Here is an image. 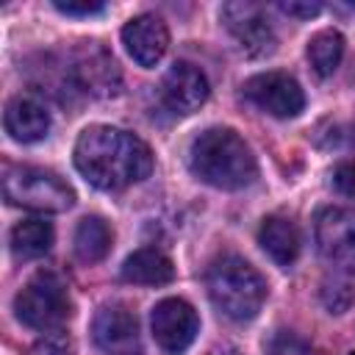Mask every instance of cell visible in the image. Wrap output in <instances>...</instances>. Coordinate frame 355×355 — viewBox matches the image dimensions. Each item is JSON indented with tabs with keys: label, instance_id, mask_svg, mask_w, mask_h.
<instances>
[{
	"label": "cell",
	"instance_id": "cell-1",
	"mask_svg": "<svg viewBox=\"0 0 355 355\" xmlns=\"http://www.w3.org/2000/svg\"><path fill=\"white\" fill-rule=\"evenodd\" d=\"M75 169L103 191H119L153 172V153L136 136L114 125H89L72 150Z\"/></svg>",
	"mask_w": 355,
	"mask_h": 355
},
{
	"label": "cell",
	"instance_id": "cell-2",
	"mask_svg": "<svg viewBox=\"0 0 355 355\" xmlns=\"http://www.w3.org/2000/svg\"><path fill=\"white\" fill-rule=\"evenodd\" d=\"M191 172L222 191L247 189L258 178V164L250 144L230 128H208L202 130L189 150Z\"/></svg>",
	"mask_w": 355,
	"mask_h": 355
},
{
	"label": "cell",
	"instance_id": "cell-3",
	"mask_svg": "<svg viewBox=\"0 0 355 355\" xmlns=\"http://www.w3.org/2000/svg\"><path fill=\"white\" fill-rule=\"evenodd\" d=\"M205 286L216 311L233 322L255 319L266 300V280L239 255H219L205 272Z\"/></svg>",
	"mask_w": 355,
	"mask_h": 355
},
{
	"label": "cell",
	"instance_id": "cell-4",
	"mask_svg": "<svg viewBox=\"0 0 355 355\" xmlns=\"http://www.w3.org/2000/svg\"><path fill=\"white\" fill-rule=\"evenodd\" d=\"M3 197L11 205L39 214H61L75 200L67 180H61L55 172L42 166H6Z\"/></svg>",
	"mask_w": 355,
	"mask_h": 355
},
{
	"label": "cell",
	"instance_id": "cell-5",
	"mask_svg": "<svg viewBox=\"0 0 355 355\" xmlns=\"http://www.w3.org/2000/svg\"><path fill=\"white\" fill-rule=\"evenodd\" d=\"M14 311H17L22 324L42 330V333H50L69 319L67 286L53 272H36L19 288V294L14 300Z\"/></svg>",
	"mask_w": 355,
	"mask_h": 355
},
{
	"label": "cell",
	"instance_id": "cell-6",
	"mask_svg": "<svg viewBox=\"0 0 355 355\" xmlns=\"http://www.w3.org/2000/svg\"><path fill=\"white\" fill-rule=\"evenodd\" d=\"M150 330L155 344L166 355H180L191 347V341L200 333V316L197 311L178 297L161 300L150 313Z\"/></svg>",
	"mask_w": 355,
	"mask_h": 355
},
{
	"label": "cell",
	"instance_id": "cell-7",
	"mask_svg": "<svg viewBox=\"0 0 355 355\" xmlns=\"http://www.w3.org/2000/svg\"><path fill=\"white\" fill-rule=\"evenodd\" d=\"M222 22L241 47L244 55L250 58H263L275 50L277 39L269 25V17L261 6L255 3H227L222 6Z\"/></svg>",
	"mask_w": 355,
	"mask_h": 355
},
{
	"label": "cell",
	"instance_id": "cell-8",
	"mask_svg": "<svg viewBox=\"0 0 355 355\" xmlns=\"http://www.w3.org/2000/svg\"><path fill=\"white\" fill-rule=\"evenodd\" d=\"M244 94L266 114L277 119H291L305 108V94L300 83L286 72H261L244 83Z\"/></svg>",
	"mask_w": 355,
	"mask_h": 355
},
{
	"label": "cell",
	"instance_id": "cell-9",
	"mask_svg": "<svg viewBox=\"0 0 355 355\" xmlns=\"http://www.w3.org/2000/svg\"><path fill=\"white\" fill-rule=\"evenodd\" d=\"M94 344L105 355H141L139 319L125 305H105L92 322Z\"/></svg>",
	"mask_w": 355,
	"mask_h": 355
},
{
	"label": "cell",
	"instance_id": "cell-10",
	"mask_svg": "<svg viewBox=\"0 0 355 355\" xmlns=\"http://www.w3.org/2000/svg\"><path fill=\"white\" fill-rule=\"evenodd\" d=\"M316 247L330 263H355V211L352 208H322L316 214Z\"/></svg>",
	"mask_w": 355,
	"mask_h": 355
},
{
	"label": "cell",
	"instance_id": "cell-11",
	"mask_svg": "<svg viewBox=\"0 0 355 355\" xmlns=\"http://www.w3.org/2000/svg\"><path fill=\"white\" fill-rule=\"evenodd\" d=\"M161 100L172 114H191L208 100V78L200 67L178 61L161 80Z\"/></svg>",
	"mask_w": 355,
	"mask_h": 355
},
{
	"label": "cell",
	"instance_id": "cell-12",
	"mask_svg": "<svg viewBox=\"0 0 355 355\" xmlns=\"http://www.w3.org/2000/svg\"><path fill=\"white\" fill-rule=\"evenodd\" d=\"M122 44L139 67H155L169 47L166 22L155 14H139L122 28Z\"/></svg>",
	"mask_w": 355,
	"mask_h": 355
},
{
	"label": "cell",
	"instance_id": "cell-13",
	"mask_svg": "<svg viewBox=\"0 0 355 355\" xmlns=\"http://www.w3.org/2000/svg\"><path fill=\"white\" fill-rule=\"evenodd\" d=\"M75 80L83 92L94 97H114L119 94L122 75L116 69V61L111 58L108 50L100 44H83L80 53L75 55Z\"/></svg>",
	"mask_w": 355,
	"mask_h": 355
},
{
	"label": "cell",
	"instance_id": "cell-14",
	"mask_svg": "<svg viewBox=\"0 0 355 355\" xmlns=\"http://www.w3.org/2000/svg\"><path fill=\"white\" fill-rule=\"evenodd\" d=\"M3 125H6V133L14 141L31 144V141H39V139L47 136V130H50V114H47V108L36 97L17 94L6 105Z\"/></svg>",
	"mask_w": 355,
	"mask_h": 355
},
{
	"label": "cell",
	"instance_id": "cell-15",
	"mask_svg": "<svg viewBox=\"0 0 355 355\" xmlns=\"http://www.w3.org/2000/svg\"><path fill=\"white\" fill-rule=\"evenodd\" d=\"M258 244L263 247V252L277 263V266H291L300 255L302 239H300V227L294 219L283 216V214H272L261 222L258 230Z\"/></svg>",
	"mask_w": 355,
	"mask_h": 355
},
{
	"label": "cell",
	"instance_id": "cell-16",
	"mask_svg": "<svg viewBox=\"0 0 355 355\" xmlns=\"http://www.w3.org/2000/svg\"><path fill=\"white\" fill-rule=\"evenodd\" d=\"M172 277H175L172 261L155 247H141L133 255H128L122 263V280L133 286H166Z\"/></svg>",
	"mask_w": 355,
	"mask_h": 355
},
{
	"label": "cell",
	"instance_id": "cell-17",
	"mask_svg": "<svg viewBox=\"0 0 355 355\" xmlns=\"http://www.w3.org/2000/svg\"><path fill=\"white\" fill-rule=\"evenodd\" d=\"M53 239H55L53 225L44 216H28L11 227V239H8L11 255L17 261H36L50 252Z\"/></svg>",
	"mask_w": 355,
	"mask_h": 355
},
{
	"label": "cell",
	"instance_id": "cell-18",
	"mask_svg": "<svg viewBox=\"0 0 355 355\" xmlns=\"http://www.w3.org/2000/svg\"><path fill=\"white\" fill-rule=\"evenodd\" d=\"M111 241H114L111 227L100 216H86L75 227L72 250H75V258L80 263H97V261H103L108 255Z\"/></svg>",
	"mask_w": 355,
	"mask_h": 355
},
{
	"label": "cell",
	"instance_id": "cell-19",
	"mask_svg": "<svg viewBox=\"0 0 355 355\" xmlns=\"http://www.w3.org/2000/svg\"><path fill=\"white\" fill-rule=\"evenodd\" d=\"M305 53H308V61H311L313 72L322 75V78H327V75H333V72L338 69V64H341V55H344V36H341L338 31H333V28L319 31V33L311 36Z\"/></svg>",
	"mask_w": 355,
	"mask_h": 355
},
{
	"label": "cell",
	"instance_id": "cell-20",
	"mask_svg": "<svg viewBox=\"0 0 355 355\" xmlns=\"http://www.w3.org/2000/svg\"><path fill=\"white\" fill-rule=\"evenodd\" d=\"M269 355H313L311 344L305 338H300L297 333H288V330H280L272 336L269 341Z\"/></svg>",
	"mask_w": 355,
	"mask_h": 355
},
{
	"label": "cell",
	"instance_id": "cell-21",
	"mask_svg": "<svg viewBox=\"0 0 355 355\" xmlns=\"http://www.w3.org/2000/svg\"><path fill=\"white\" fill-rule=\"evenodd\" d=\"M31 355H72V338L61 330H50L31 347Z\"/></svg>",
	"mask_w": 355,
	"mask_h": 355
},
{
	"label": "cell",
	"instance_id": "cell-22",
	"mask_svg": "<svg viewBox=\"0 0 355 355\" xmlns=\"http://www.w3.org/2000/svg\"><path fill=\"white\" fill-rule=\"evenodd\" d=\"M53 6H55V11H61L67 17H92V14H100L105 8L97 0H67V3L64 0H55Z\"/></svg>",
	"mask_w": 355,
	"mask_h": 355
},
{
	"label": "cell",
	"instance_id": "cell-23",
	"mask_svg": "<svg viewBox=\"0 0 355 355\" xmlns=\"http://www.w3.org/2000/svg\"><path fill=\"white\" fill-rule=\"evenodd\" d=\"M333 186L338 194L355 200V164H338L333 169Z\"/></svg>",
	"mask_w": 355,
	"mask_h": 355
},
{
	"label": "cell",
	"instance_id": "cell-24",
	"mask_svg": "<svg viewBox=\"0 0 355 355\" xmlns=\"http://www.w3.org/2000/svg\"><path fill=\"white\" fill-rule=\"evenodd\" d=\"M277 8L283 14H288V17H297V19H311V17H316L322 11L319 3H280Z\"/></svg>",
	"mask_w": 355,
	"mask_h": 355
},
{
	"label": "cell",
	"instance_id": "cell-25",
	"mask_svg": "<svg viewBox=\"0 0 355 355\" xmlns=\"http://www.w3.org/2000/svg\"><path fill=\"white\" fill-rule=\"evenodd\" d=\"M208 355H244L239 347H230V344H222V347H214Z\"/></svg>",
	"mask_w": 355,
	"mask_h": 355
},
{
	"label": "cell",
	"instance_id": "cell-26",
	"mask_svg": "<svg viewBox=\"0 0 355 355\" xmlns=\"http://www.w3.org/2000/svg\"><path fill=\"white\" fill-rule=\"evenodd\" d=\"M349 355H355V352H349Z\"/></svg>",
	"mask_w": 355,
	"mask_h": 355
}]
</instances>
